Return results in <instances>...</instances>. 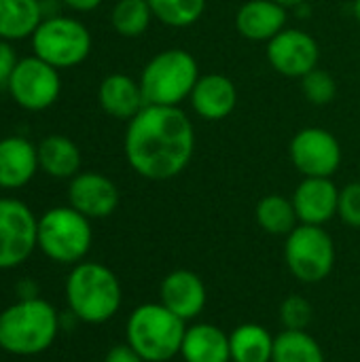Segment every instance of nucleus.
I'll list each match as a JSON object with an SVG mask.
<instances>
[{
    "mask_svg": "<svg viewBox=\"0 0 360 362\" xmlns=\"http://www.w3.org/2000/svg\"><path fill=\"white\" fill-rule=\"evenodd\" d=\"M123 151L129 168L146 180H170L195 153V129L180 106L146 104L127 121Z\"/></svg>",
    "mask_w": 360,
    "mask_h": 362,
    "instance_id": "1",
    "label": "nucleus"
},
{
    "mask_svg": "<svg viewBox=\"0 0 360 362\" xmlns=\"http://www.w3.org/2000/svg\"><path fill=\"white\" fill-rule=\"evenodd\" d=\"M62 320L57 310L45 299H28L0 312V350L13 356H36L47 352Z\"/></svg>",
    "mask_w": 360,
    "mask_h": 362,
    "instance_id": "2",
    "label": "nucleus"
},
{
    "mask_svg": "<svg viewBox=\"0 0 360 362\" xmlns=\"http://www.w3.org/2000/svg\"><path fill=\"white\" fill-rule=\"evenodd\" d=\"M70 314L87 325H104L117 316L123 291L112 269L102 263H76L66 278Z\"/></svg>",
    "mask_w": 360,
    "mask_h": 362,
    "instance_id": "3",
    "label": "nucleus"
},
{
    "mask_svg": "<svg viewBox=\"0 0 360 362\" xmlns=\"http://www.w3.org/2000/svg\"><path fill=\"white\" fill-rule=\"evenodd\" d=\"M185 333L187 322L163 303H142L127 318L125 344H129L144 362H172L180 354Z\"/></svg>",
    "mask_w": 360,
    "mask_h": 362,
    "instance_id": "4",
    "label": "nucleus"
},
{
    "mask_svg": "<svg viewBox=\"0 0 360 362\" xmlns=\"http://www.w3.org/2000/svg\"><path fill=\"white\" fill-rule=\"evenodd\" d=\"M199 78L195 57L185 49H163L149 59L140 74L144 102L151 106H180Z\"/></svg>",
    "mask_w": 360,
    "mask_h": 362,
    "instance_id": "5",
    "label": "nucleus"
},
{
    "mask_svg": "<svg viewBox=\"0 0 360 362\" xmlns=\"http://www.w3.org/2000/svg\"><path fill=\"white\" fill-rule=\"evenodd\" d=\"M93 242L91 223L72 206H57L38 218L40 252L62 265H76L85 259Z\"/></svg>",
    "mask_w": 360,
    "mask_h": 362,
    "instance_id": "6",
    "label": "nucleus"
},
{
    "mask_svg": "<svg viewBox=\"0 0 360 362\" xmlns=\"http://www.w3.org/2000/svg\"><path fill=\"white\" fill-rule=\"evenodd\" d=\"M32 38V51L57 70L83 64L91 51V34L74 17H45Z\"/></svg>",
    "mask_w": 360,
    "mask_h": 362,
    "instance_id": "7",
    "label": "nucleus"
},
{
    "mask_svg": "<svg viewBox=\"0 0 360 362\" xmlns=\"http://www.w3.org/2000/svg\"><path fill=\"white\" fill-rule=\"evenodd\" d=\"M284 261L289 272L303 284H318L333 272L335 244L318 225H297L284 242Z\"/></svg>",
    "mask_w": 360,
    "mask_h": 362,
    "instance_id": "8",
    "label": "nucleus"
},
{
    "mask_svg": "<svg viewBox=\"0 0 360 362\" xmlns=\"http://www.w3.org/2000/svg\"><path fill=\"white\" fill-rule=\"evenodd\" d=\"M38 248V218L19 199L0 197V272L25 263Z\"/></svg>",
    "mask_w": 360,
    "mask_h": 362,
    "instance_id": "9",
    "label": "nucleus"
},
{
    "mask_svg": "<svg viewBox=\"0 0 360 362\" xmlns=\"http://www.w3.org/2000/svg\"><path fill=\"white\" fill-rule=\"evenodd\" d=\"M6 87L17 106L38 112L57 102L62 78L57 68L36 55H30L17 62Z\"/></svg>",
    "mask_w": 360,
    "mask_h": 362,
    "instance_id": "10",
    "label": "nucleus"
},
{
    "mask_svg": "<svg viewBox=\"0 0 360 362\" xmlns=\"http://www.w3.org/2000/svg\"><path fill=\"white\" fill-rule=\"evenodd\" d=\"M293 165L306 178H331L342 163L339 140L323 127L297 132L289 146Z\"/></svg>",
    "mask_w": 360,
    "mask_h": 362,
    "instance_id": "11",
    "label": "nucleus"
},
{
    "mask_svg": "<svg viewBox=\"0 0 360 362\" xmlns=\"http://www.w3.org/2000/svg\"><path fill=\"white\" fill-rule=\"evenodd\" d=\"M269 66L289 78H303L308 72L318 68L320 47L316 38L299 28H284L267 42Z\"/></svg>",
    "mask_w": 360,
    "mask_h": 362,
    "instance_id": "12",
    "label": "nucleus"
},
{
    "mask_svg": "<svg viewBox=\"0 0 360 362\" xmlns=\"http://www.w3.org/2000/svg\"><path fill=\"white\" fill-rule=\"evenodd\" d=\"M68 202L83 216L106 218L119 206V189L117 185L98 172H79L68 187Z\"/></svg>",
    "mask_w": 360,
    "mask_h": 362,
    "instance_id": "13",
    "label": "nucleus"
},
{
    "mask_svg": "<svg viewBox=\"0 0 360 362\" xmlns=\"http://www.w3.org/2000/svg\"><path fill=\"white\" fill-rule=\"evenodd\" d=\"M159 297L172 314L182 318L185 322L195 320L208 301V291L204 280L189 269H176L170 272L159 286Z\"/></svg>",
    "mask_w": 360,
    "mask_h": 362,
    "instance_id": "14",
    "label": "nucleus"
},
{
    "mask_svg": "<svg viewBox=\"0 0 360 362\" xmlns=\"http://www.w3.org/2000/svg\"><path fill=\"white\" fill-rule=\"evenodd\" d=\"M291 199L301 225L325 227L337 214L339 189L331 178H303Z\"/></svg>",
    "mask_w": 360,
    "mask_h": 362,
    "instance_id": "15",
    "label": "nucleus"
},
{
    "mask_svg": "<svg viewBox=\"0 0 360 362\" xmlns=\"http://www.w3.org/2000/svg\"><path fill=\"white\" fill-rule=\"evenodd\" d=\"M189 100L195 115H199L206 121H221L236 110L238 87L229 76L212 72L197 78Z\"/></svg>",
    "mask_w": 360,
    "mask_h": 362,
    "instance_id": "16",
    "label": "nucleus"
},
{
    "mask_svg": "<svg viewBox=\"0 0 360 362\" xmlns=\"http://www.w3.org/2000/svg\"><path fill=\"white\" fill-rule=\"evenodd\" d=\"M238 32L252 42H269L286 28V6L276 0H246L236 13Z\"/></svg>",
    "mask_w": 360,
    "mask_h": 362,
    "instance_id": "17",
    "label": "nucleus"
},
{
    "mask_svg": "<svg viewBox=\"0 0 360 362\" xmlns=\"http://www.w3.org/2000/svg\"><path fill=\"white\" fill-rule=\"evenodd\" d=\"M38 170V151L28 138L6 136L0 140V189H21Z\"/></svg>",
    "mask_w": 360,
    "mask_h": 362,
    "instance_id": "18",
    "label": "nucleus"
},
{
    "mask_svg": "<svg viewBox=\"0 0 360 362\" xmlns=\"http://www.w3.org/2000/svg\"><path fill=\"white\" fill-rule=\"evenodd\" d=\"M98 102L106 115L121 121H132L146 106L140 81L127 74H108L98 87Z\"/></svg>",
    "mask_w": 360,
    "mask_h": 362,
    "instance_id": "19",
    "label": "nucleus"
},
{
    "mask_svg": "<svg viewBox=\"0 0 360 362\" xmlns=\"http://www.w3.org/2000/svg\"><path fill=\"white\" fill-rule=\"evenodd\" d=\"M180 356L182 362H229L231 361L229 335L210 322L187 327L180 346Z\"/></svg>",
    "mask_w": 360,
    "mask_h": 362,
    "instance_id": "20",
    "label": "nucleus"
},
{
    "mask_svg": "<svg viewBox=\"0 0 360 362\" xmlns=\"http://www.w3.org/2000/svg\"><path fill=\"white\" fill-rule=\"evenodd\" d=\"M36 151L38 168L51 178H74L81 170V151L68 136L51 134L38 142Z\"/></svg>",
    "mask_w": 360,
    "mask_h": 362,
    "instance_id": "21",
    "label": "nucleus"
},
{
    "mask_svg": "<svg viewBox=\"0 0 360 362\" xmlns=\"http://www.w3.org/2000/svg\"><path fill=\"white\" fill-rule=\"evenodd\" d=\"M42 19L40 0H0V40H23Z\"/></svg>",
    "mask_w": 360,
    "mask_h": 362,
    "instance_id": "22",
    "label": "nucleus"
},
{
    "mask_svg": "<svg viewBox=\"0 0 360 362\" xmlns=\"http://www.w3.org/2000/svg\"><path fill=\"white\" fill-rule=\"evenodd\" d=\"M229 348L233 362H272L274 337L265 327L246 322L231 331Z\"/></svg>",
    "mask_w": 360,
    "mask_h": 362,
    "instance_id": "23",
    "label": "nucleus"
},
{
    "mask_svg": "<svg viewBox=\"0 0 360 362\" xmlns=\"http://www.w3.org/2000/svg\"><path fill=\"white\" fill-rule=\"evenodd\" d=\"M255 216H257L259 227L269 235H289L299 223L293 199L278 195V193L265 195L257 204Z\"/></svg>",
    "mask_w": 360,
    "mask_h": 362,
    "instance_id": "24",
    "label": "nucleus"
},
{
    "mask_svg": "<svg viewBox=\"0 0 360 362\" xmlns=\"http://www.w3.org/2000/svg\"><path fill=\"white\" fill-rule=\"evenodd\" d=\"M272 362H325V352L310 333L284 329L274 337Z\"/></svg>",
    "mask_w": 360,
    "mask_h": 362,
    "instance_id": "25",
    "label": "nucleus"
},
{
    "mask_svg": "<svg viewBox=\"0 0 360 362\" xmlns=\"http://www.w3.org/2000/svg\"><path fill=\"white\" fill-rule=\"evenodd\" d=\"M153 19V11L146 0H119L112 6L110 23L117 34L125 38H138L142 36Z\"/></svg>",
    "mask_w": 360,
    "mask_h": 362,
    "instance_id": "26",
    "label": "nucleus"
},
{
    "mask_svg": "<svg viewBox=\"0 0 360 362\" xmlns=\"http://www.w3.org/2000/svg\"><path fill=\"white\" fill-rule=\"evenodd\" d=\"M153 17L170 28H189L206 13V0H146Z\"/></svg>",
    "mask_w": 360,
    "mask_h": 362,
    "instance_id": "27",
    "label": "nucleus"
},
{
    "mask_svg": "<svg viewBox=\"0 0 360 362\" xmlns=\"http://www.w3.org/2000/svg\"><path fill=\"white\" fill-rule=\"evenodd\" d=\"M301 91L303 95L316 104V106H327L335 100L337 95V83L335 78L327 72V70H320V68H314L312 72H308L303 78H301Z\"/></svg>",
    "mask_w": 360,
    "mask_h": 362,
    "instance_id": "28",
    "label": "nucleus"
},
{
    "mask_svg": "<svg viewBox=\"0 0 360 362\" xmlns=\"http://www.w3.org/2000/svg\"><path fill=\"white\" fill-rule=\"evenodd\" d=\"M280 322L286 331H306L312 322V303L301 295H291L280 305Z\"/></svg>",
    "mask_w": 360,
    "mask_h": 362,
    "instance_id": "29",
    "label": "nucleus"
},
{
    "mask_svg": "<svg viewBox=\"0 0 360 362\" xmlns=\"http://www.w3.org/2000/svg\"><path fill=\"white\" fill-rule=\"evenodd\" d=\"M337 214L348 227L360 229V182H350L339 191Z\"/></svg>",
    "mask_w": 360,
    "mask_h": 362,
    "instance_id": "30",
    "label": "nucleus"
},
{
    "mask_svg": "<svg viewBox=\"0 0 360 362\" xmlns=\"http://www.w3.org/2000/svg\"><path fill=\"white\" fill-rule=\"evenodd\" d=\"M17 55H15V49L8 40H0V87L8 83L15 66H17Z\"/></svg>",
    "mask_w": 360,
    "mask_h": 362,
    "instance_id": "31",
    "label": "nucleus"
},
{
    "mask_svg": "<svg viewBox=\"0 0 360 362\" xmlns=\"http://www.w3.org/2000/svg\"><path fill=\"white\" fill-rule=\"evenodd\" d=\"M104 362H144L142 356L129 346V344H119V346H112L106 356H104Z\"/></svg>",
    "mask_w": 360,
    "mask_h": 362,
    "instance_id": "32",
    "label": "nucleus"
},
{
    "mask_svg": "<svg viewBox=\"0 0 360 362\" xmlns=\"http://www.w3.org/2000/svg\"><path fill=\"white\" fill-rule=\"evenodd\" d=\"M15 295H17V299H19V301L38 299V297H40V288H38L36 280H32V278H23V280H19V282H17V286H15Z\"/></svg>",
    "mask_w": 360,
    "mask_h": 362,
    "instance_id": "33",
    "label": "nucleus"
},
{
    "mask_svg": "<svg viewBox=\"0 0 360 362\" xmlns=\"http://www.w3.org/2000/svg\"><path fill=\"white\" fill-rule=\"evenodd\" d=\"M68 8L72 11H79V13H89V11H95L104 0H62Z\"/></svg>",
    "mask_w": 360,
    "mask_h": 362,
    "instance_id": "34",
    "label": "nucleus"
},
{
    "mask_svg": "<svg viewBox=\"0 0 360 362\" xmlns=\"http://www.w3.org/2000/svg\"><path fill=\"white\" fill-rule=\"evenodd\" d=\"M276 2H280L282 6H286V8H289V6H299V4H303L306 0H276Z\"/></svg>",
    "mask_w": 360,
    "mask_h": 362,
    "instance_id": "35",
    "label": "nucleus"
},
{
    "mask_svg": "<svg viewBox=\"0 0 360 362\" xmlns=\"http://www.w3.org/2000/svg\"><path fill=\"white\" fill-rule=\"evenodd\" d=\"M354 17L360 21V0H354Z\"/></svg>",
    "mask_w": 360,
    "mask_h": 362,
    "instance_id": "36",
    "label": "nucleus"
}]
</instances>
